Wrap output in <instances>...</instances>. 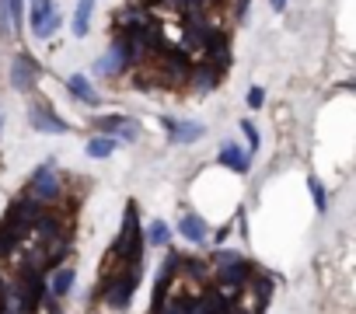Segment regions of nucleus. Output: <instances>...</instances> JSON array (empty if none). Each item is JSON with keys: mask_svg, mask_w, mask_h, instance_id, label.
Here are the masks:
<instances>
[{"mask_svg": "<svg viewBox=\"0 0 356 314\" xmlns=\"http://www.w3.org/2000/svg\"><path fill=\"white\" fill-rule=\"evenodd\" d=\"M140 262H126V265H119V269H112L108 276H105V290H102V297H105V304L112 307V311H126L129 307V300H133V293H136V286H140Z\"/></svg>", "mask_w": 356, "mask_h": 314, "instance_id": "f257e3e1", "label": "nucleus"}, {"mask_svg": "<svg viewBox=\"0 0 356 314\" xmlns=\"http://www.w3.org/2000/svg\"><path fill=\"white\" fill-rule=\"evenodd\" d=\"M143 241L140 238V224H136V203L126 206V217H122V227H119V238L112 245V258H119L122 265L126 262H140L143 258Z\"/></svg>", "mask_w": 356, "mask_h": 314, "instance_id": "f03ea898", "label": "nucleus"}, {"mask_svg": "<svg viewBox=\"0 0 356 314\" xmlns=\"http://www.w3.org/2000/svg\"><path fill=\"white\" fill-rule=\"evenodd\" d=\"M29 196H32L35 203H56V199L63 196V182H60L53 161H46V165L32 175V182H29Z\"/></svg>", "mask_w": 356, "mask_h": 314, "instance_id": "7ed1b4c3", "label": "nucleus"}, {"mask_svg": "<svg viewBox=\"0 0 356 314\" xmlns=\"http://www.w3.org/2000/svg\"><path fill=\"white\" fill-rule=\"evenodd\" d=\"M39 77H42V70H39V63H35L29 53H18V56L11 60V88H15V91H22V94L35 91Z\"/></svg>", "mask_w": 356, "mask_h": 314, "instance_id": "20e7f679", "label": "nucleus"}, {"mask_svg": "<svg viewBox=\"0 0 356 314\" xmlns=\"http://www.w3.org/2000/svg\"><path fill=\"white\" fill-rule=\"evenodd\" d=\"M95 129H102V136L126 140V143H133L140 136V122L129 115H102V119H95Z\"/></svg>", "mask_w": 356, "mask_h": 314, "instance_id": "39448f33", "label": "nucleus"}, {"mask_svg": "<svg viewBox=\"0 0 356 314\" xmlns=\"http://www.w3.org/2000/svg\"><path fill=\"white\" fill-rule=\"evenodd\" d=\"M255 279V265H248L245 258H238V262H231V265H220L217 269V283H220V293H234V290H241L245 283H252Z\"/></svg>", "mask_w": 356, "mask_h": 314, "instance_id": "423d86ee", "label": "nucleus"}, {"mask_svg": "<svg viewBox=\"0 0 356 314\" xmlns=\"http://www.w3.org/2000/svg\"><path fill=\"white\" fill-rule=\"evenodd\" d=\"M126 67H133V60H129V46H126L122 39H115V42L108 46V53L95 63V74H102V77H115V74H122Z\"/></svg>", "mask_w": 356, "mask_h": 314, "instance_id": "0eeeda50", "label": "nucleus"}, {"mask_svg": "<svg viewBox=\"0 0 356 314\" xmlns=\"http://www.w3.org/2000/svg\"><path fill=\"white\" fill-rule=\"evenodd\" d=\"M29 122H32V129H39V133H56V136H63V133H70V126L46 105V101H32V108H29Z\"/></svg>", "mask_w": 356, "mask_h": 314, "instance_id": "6e6552de", "label": "nucleus"}, {"mask_svg": "<svg viewBox=\"0 0 356 314\" xmlns=\"http://www.w3.org/2000/svg\"><path fill=\"white\" fill-rule=\"evenodd\" d=\"M29 234H32V231H29L25 224H18L15 217H8V213H4V220H0V258L15 255V251H18V245H22Z\"/></svg>", "mask_w": 356, "mask_h": 314, "instance_id": "1a4fd4ad", "label": "nucleus"}, {"mask_svg": "<svg viewBox=\"0 0 356 314\" xmlns=\"http://www.w3.org/2000/svg\"><path fill=\"white\" fill-rule=\"evenodd\" d=\"M161 122H164L171 143H196L207 136V126H200V122H175V119H161Z\"/></svg>", "mask_w": 356, "mask_h": 314, "instance_id": "9d476101", "label": "nucleus"}, {"mask_svg": "<svg viewBox=\"0 0 356 314\" xmlns=\"http://www.w3.org/2000/svg\"><path fill=\"white\" fill-rule=\"evenodd\" d=\"M60 11L56 8H46V11H32V18H29V25H32V35L35 39H49V35H56V28H60Z\"/></svg>", "mask_w": 356, "mask_h": 314, "instance_id": "9b49d317", "label": "nucleus"}, {"mask_svg": "<svg viewBox=\"0 0 356 314\" xmlns=\"http://www.w3.org/2000/svg\"><path fill=\"white\" fill-rule=\"evenodd\" d=\"M217 161H220L224 168L238 172V175H248V168H252V157H248V154H245L241 147H234V143H224V147H220Z\"/></svg>", "mask_w": 356, "mask_h": 314, "instance_id": "f8f14e48", "label": "nucleus"}, {"mask_svg": "<svg viewBox=\"0 0 356 314\" xmlns=\"http://www.w3.org/2000/svg\"><path fill=\"white\" fill-rule=\"evenodd\" d=\"M67 91H70L74 98H81L84 105H102L98 91L91 88V81H88L84 74H70V77H67Z\"/></svg>", "mask_w": 356, "mask_h": 314, "instance_id": "ddd939ff", "label": "nucleus"}, {"mask_svg": "<svg viewBox=\"0 0 356 314\" xmlns=\"http://www.w3.org/2000/svg\"><path fill=\"white\" fill-rule=\"evenodd\" d=\"M178 231H182V238H186V241H193V245H203V241H207V234H210L207 220H203V217H196V213L182 217V224H178Z\"/></svg>", "mask_w": 356, "mask_h": 314, "instance_id": "4468645a", "label": "nucleus"}, {"mask_svg": "<svg viewBox=\"0 0 356 314\" xmlns=\"http://www.w3.org/2000/svg\"><path fill=\"white\" fill-rule=\"evenodd\" d=\"M220 77H224V74H220V67H217V63H203V67H196V70H193V81H189V84H193L196 91H210V88H217V84H220Z\"/></svg>", "mask_w": 356, "mask_h": 314, "instance_id": "2eb2a0df", "label": "nucleus"}, {"mask_svg": "<svg viewBox=\"0 0 356 314\" xmlns=\"http://www.w3.org/2000/svg\"><path fill=\"white\" fill-rule=\"evenodd\" d=\"M74 279H77V272L70 265H56L53 279H49V297H67L74 290Z\"/></svg>", "mask_w": 356, "mask_h": 314, "instance_id": "dca6fc26", "label": "nucleus"}, {"mask_svg": "<svg viewBox=\"0 0 356 314\" xmlns=\"http://www.w3.org/2000/svg\"><path fill=\"white\" fill-rule=\"evenodd\" d=\"M91 11H95V0H77V11H74V22H70L77 39H84L91 32Z\"/></svg>", "mask_w": 356, "mask_h": 314, "instance_id": "f3484780", "label": "nucleus"}, {"mask_svg": "<svg viewBox=\"0 0 356 314\" xmlns=\"http://www.w3.org/2000/svg\"><path fill=\"white\" fill-rule=\"evenodd\" d=\"M115 143H119V140H112V136H95V140H88V157H95V161H105V157H112Z\"/></svg>", "mask_w": 356, "mask_h": 314, "instance_id": "a211bd4d", "label": "nucleus"}, {"mask_svg": "<svg viewBox=\"0 0 356 314\" xmlns=\"http://www.w3.org/2000/svg\"><path fill=\"white\" fill-rule=\"evenodd\" d=\"M143 238H147V245H157V248H164V245L171 241V227H168L164 220H154V224L147 227V234H143Z\"/></svg>", "mask_w": 356, "mask_h": 314, "instance_id": "6ab92c4d", "label": "nucleus"}, {"mask_svg": "<svg viewBox=\"0 0 356 314\" xmlns=\"http://www.w3.org/2000/svg\"><path fill=\"white\" fill-rule=\"evenodd\" d=\"M182 265H186L182 272H186L189 279H196V283H207V279H210V265H207V262H200V258H182Z\"/></svg>", "mask_w": 356, "mask_h": 314, "instance_id": "aec40b11", "label": "nucleus"}, {"mask_svg": "<svg viewBox=\"0 0 356 314\" xmlns=\"http://www.w3.org/2000/svg\"><path fill=\"white\" fill-rule=\"evenodd\" d=\"M307 189H311L314 210H318V213H325V210H328V199H325V185H321V182H318L314 175H311V179H307Z\"/></svg>", "mask_w": 356, "mask_h": 314, "instance_id": "412c9836", "label": "nucleus"}, {"mask_svg": "<svg viewBox=\"0 0 356 314\" xmlns=\"http://www.w3.org/2000/svg\"><path fill=\"white\" fill-rule=\"evenodd\" d=\"M8 11H11V28L18 32L25 22V0H8Z\"/></svg>", "mask_w": 356, "mask_h": 314, "instance_id": "4be33fe9", "label": "nucleus"}, {"mask_svg": "<svg viewBox=\"0 0 356 314\" xmlns=\"http://www.w3.org/2000/svg\"><path fill=\"white\" fill-rule=\"evenodd\" d=\"M241 133L248 136V147H252V154H255V150H259V126L248 122V119H241Z\"/></svg>", "mask_w": 356, "mask_h": 314, "instance_id": "5701e85b", "label": "nucleus"}, {"mask_svg": "<svg viewBox=\"0 0 356 314\" xmlns=\"http://www.w3.org/2000/svg\"><path fill=\"white\" fill-rule=\"evenodd\" d=\"M266 105V91L262 88H252L248 91V108H262Z\"/></svg>", "mask_w": 356, "mask_h": 314, "instance_id": "b1692460", "label": "nucleus"}, {"mask_svg": "<svg viewBox=\"0 0 356 314\" xmlns=\"http://www.w3.org/2000/svg\"><path fill=\"white\" fill-rule=\"evenodd\" d=\"M217 0H189V15H203L207 8H213Z\"/></svg>", "mask_w": 356, "mask_h": 314, "instance_id": "393cba45", "label": "nucleus"}, {"mask_svg": "<svg viewBox=\"0 0 356 314\" xmlns=\"http://www.w3.org/2000/svg\"><path fill=\"white\" fill-rule=\"evenodd\" d=\"M168 4H171L175 11H182V15H189V0H168Z\"/></svg>", "mask_w": 356, "mask_h": 314, "instance_id": "a878e982", "label": "nucleus"}, {"mask_svg": "<svg viewBox=\"0 0 356 314\" xmlns=\"http://www.w3.org/2000/svg\"><path fill=\"white\" fill-rule=\"evenodd\" d=\"M46 8H53V0H32V11H46Z\"/></svg>", "mask_w": 356, "mask_h": 314, "instance_id": "bb28decb", "label": "nucleus"}, {"mask_svg": "<svg viewBox=\"0 0 356 314\" xmlns=\"http://www.w3.org/2000/svg\"><path fill=\"white\" fill-rule=\"evenodd\" d=\"M269 4H273L276 11H283V8H286V0H269Z\"/></svg>", "mask_w": 356, "mask_h": 314, "instance_id": "cd10ccee", "label": "nucleus"}, {"mask_svg": "<svg viewBox=\"0 0 356 314\" xmlns=\"http://www.w3.org/2000/svg\"><path fill=\"white\" fill-rule=\"evenodd\" d=\"M150 314H154V311H150Z\"/></svg>", "mask_w": 356, "mask_h": 314, "instance_id": "c85d7f7f", "label": "nucleus"}]
</instances>
